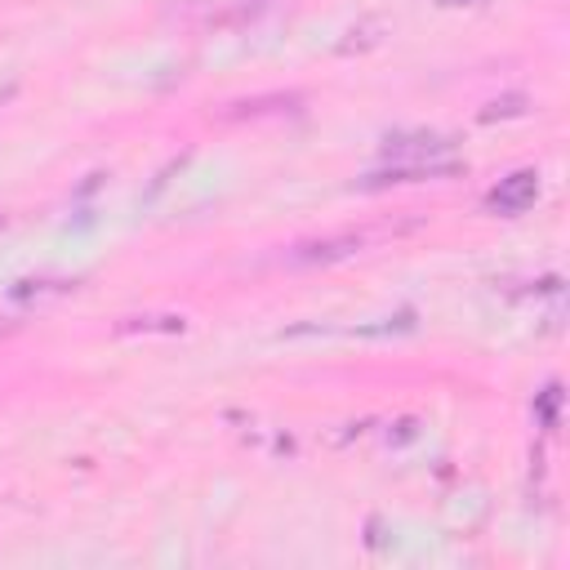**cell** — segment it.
Instances as JSON below:
<instances>
[{
    "label": "cell",
    "instance_id": "cell-1",
    "mask_svg": "<svg viewBox=\"0 0 570 570\" xmlns=\"http://www.w3.org/2000/svg\"><path fill=\"white\" fill-rule=\"evenodd\" d=\"M396 227H348V232H335V236H316V241H299V246L286 255V264L294 268H316V264H339V259H353L361 250H370L375 241L392 236Z\"/></svg>",
    "mask_w": 570,
    "mask_h": 570
},
{
    "label": "cell",
    "instance_id": "cell-2",
    "mask_svg": "<svg viewBox=\"0 0 570 570\" xmlns=\"http://www.w3.org/2000/svg\"><path fill=\"white\" fill-rule=\"evenodd\" d=\"M535 197H539V175L535 170H517L491 197H485V205H491L495 214H526L535 205Z\"/></svg>",
    "mask_w": 570,
    "mask_h": 570
},
{
    "label": "cell",
    "instance_id": "cell-4",
    "mask_svg": "<svg viewBox=\"0 0 570 570\" xmlns=\"http://www.w3.org/2000/svg\"><path fill=\"white\" fill-rule=\"evenodd\" d=\"M0 227H5V219H0Z\"/></svg>",
    "mask_w": 570,
    "mask_h": 570
},
{
    "label": "cell",
    "instance_id": "cell-3",
    "mask_svg": "<svg viewBox=\"0 0 570 570\" xmlns=\"http://www.w3.org/2000/svg\"><path fill=\"white\" fill-rule=\"evenodd\" d=\"M121 331H166V335H179L183 331V316H130Z\"/></svg>",
    "mask_w": 570,
    "mask_h": 570
}]
</instances>
